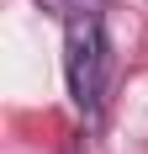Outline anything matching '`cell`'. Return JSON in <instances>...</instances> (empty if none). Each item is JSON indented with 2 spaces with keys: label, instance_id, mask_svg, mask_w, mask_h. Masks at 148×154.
Segmentation results:
<instances>
[{
  "label": "cell",
  "instance_id": "obj_1",
  "mask_svg": "<svg viewBox=\"0 0 148 154\" xmlns=\"http://www.w3.org/2000/svg\"><path fill=\"white\" fill-rule=\"evenodd\" d=\"M106 69H111V43H106V21L101 11H79L64 21V80L79 117H101L106 101Z\"/></svg>",
  "mask_w": 148,
  "mask_h": 154
}]
</instances>
